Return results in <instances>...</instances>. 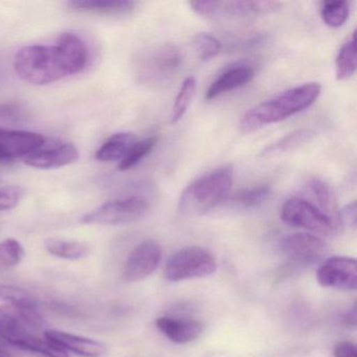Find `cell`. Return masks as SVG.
Segmentation results:
<instances>
[{
  "mask_svg": "<svg viewBox=\"0 0 357 357\" xmlns=\"http://www.w3.org/2000/svg\"><path fill=\"white\" fill-rule=\"evenodd\" d=\"M89 61L86 43L75 33L60 35L53 45L22 47L14 57L18 78L33 85H47L82 72Z\"/></svg>",
  "mask_w": 357,
  "mask_h": 357,
  "instance_id": "1",
  "label": "cell"
},
{
  "mask_svg": "<svg viewBox=\"0 0 357 357\" xmlns=\"http://www.w3.org/2000/svg\"><path fill=\"white\" fill-rule=\"evenodd\" d=\"M321 91L319 83H306L267 100L244 114L240 122V131L250 135L267 125L286 120L310 107L321 95Z\"/></svg>",
  "mask_w": 357,
  "mask_h": 357,
  "instance_id": "2",
  "label": "cell"
},
{
  "mask_svg": "<svg viewBox=\"0 0 357 357\" xmlns=\"http://www.w3.org/2000/svg\"><path fill=\"white\" fill-rule=\"evenodd\" d=\"M231 166H221L192 181L178 200L179 213L204 215L220 206L229 195L233 185Z\"/></svg>",
  "mask_w": 357,
  "mask_h": 357,
  "instance_id": "3",
  "label": "cell"
},
{
  "mask_svg": "<svg viewBox=\"0 0 357 357\" xmlns=\"http://www.w3.org/2000/svg\"><path fill=\"white\" fill-rule=\"evenodd\" d=\"M217 262L208 250L200 246H188L173 254L165 266V277L170 282L202 279L216 271Z\"/></svg>",
  "mask_w": 357,
  "mask_h": 357,
  "instance_id": "4",
  "label": "cell"
},
{
  "mask_svg": "<svg viewBox=\"0 0 357 357\" xmlns=\"http://www.w3.org/2000/svg\"><path fill=\"white\" fill-rule=\"evenodd\" d=\"M149 202L142 196L106 202L81 218L84 225H121L135 222L145 216Z\"/></svg>",
  "mask_w": 357,
  "mask_h": 357,
  "instance_id": "5",
  "label": "cell"
},
{
  "mask_svg": "<svg viewBox=\"0 0 357 357\" xmlns=\"http://www.w3.org/2000/svg\"><path fill=\"white\" fill-rule=\"evenodd\" d=\"M281 219L292 227L306 229L321 235H332L338 231L334 221L321 208L303 198L288 199L281 208Z\"/></svg>",
  "mask_w": 357,
  "mask_h": 357,
  "instance_id": "6",
  "label": "cell"
},
{
  "mask_svg": "<svg viewBox=\"0 0 357 357\" xmlns=\"http://www.w3.org/2000/svg\"><path fill=\"white\" fill-rule=\"evenodd\" d=\"M280 252L287 259L288 264L305 267L319 262L328 252V245L317 236L296 233L282 238Z\"/></svg>",
  "mask_w": 357,
  "mask_h": 357,
  "instance_id": "7",
  "label": "cell"
},
{
  "mask_svg": "<svg viewBox=\"0 0 357 357\" xmlns=\"http://www.w3.org/2000/svg\"><path fill=\"white\" fill-rule=\"evenodd\" d=\"M317 280L321 287L355 290L357 286L356 260L350 257H330L317 268Z\"/></svg>",
  "mask_w": 357,
  "mask_h": 357,
  "instance_id": "8",
  "label": "cell"
},
{
  "mask_svg": "<svg viewBox=\"0 0 357 357\" xmlns=\"http://www.w3.org/2000/svg\"><path fill=\"white\" fill-rule=\"evenodd\" d=\"M162 248L154 240L141 242L129 255L125 263L123 278L125 281L139 282L155 271L162 261Z\"/></svg>",
  "mask_w": 357,
  "mask_h": 357,
  "instance_id": "9",
  "label": "cell"
},
{
  "mask_svg": "<svg viewBox=\"0 0 357 357\" xmlns=\"http://www.w3.org/2000/svg\"><path fill=\"white\" fill-rule=\"evenodd\" d=\"M47 142V137L40 133L0 128V162L24 160Z\"/></svg>",
  "mask_w": 357,
  "mask_h": 357,
  "instance_id": "10",
  "label": "cell"
},
{
  "mask_svg": "<svg viewBox=\"0 0 357 357\" xmlns=\"http://www.w3.org/2000/svg\"><path fill=\"white\" fill-rule=\"evenodd\" d=\"M76 146L66 142L45 144L40 149L24 158L28 166L37 169H57L74 164L79 160Z\"/></svg>",
  "mask_w": 357,
  "mask_h": 357,
  "instance_id": "11",
  "label": "cell"
},
{
  "mask_svg": "<svg viewBox=\"0 0 357 357\" xmlns=\"http://www.w3.org/2000/svg\"><path fill=\"white\" fill-rule=\"evenodd\" d=\"M146 59V77L153 81L166 80L174 75L183 63L181 51L172 45L156 47Z\"/></svg>",
  "mask_w": 357,
  "mask_h": 357,
  "instance_id": "12",
  "label": "cell"
},
{
  "mask_svg": "<svg viewBox=\"0 0 357 357\" xmlns=\"http://www.w3.org/2000/svg\"><path fill=\"white\" fill-rule=\"evenodd\" d=\"M45 337L68 353H75L81 357H102L106 354L105 344L93 338L75 335L59 330H47Z\"/></svg>",
  "mask_w": 357,
  "mask_h": 357,
  "instance_id": "13",
  "label": "cell"
},
{
  "mask_svg": "<svg viewBox=\"0 0 357 357\" xmlns=\"http://www.w3.org/2000/svg\"><path fill=\"white\" fill-rule=\"evenodd\" d=\"M160 333L175 344H183L197 340L204 333V325L197 319L164 315L155 321Z\"/></svg>",
  "mask_w": 357,
  "mask_h": 357,
  "instance_id": "14",
  "label": "cell"
},
{
  "mask_svg": "<svg viewBox=\"0 0 357 357\" xmlns=\"http://www.w3.org/2000/svg\"><path fill=\"white\" fill-rule=\"evenodd\" d=\"M254 77L255 70L250 66H239L229 68L211 84L206 91V99L211 101L240 89L250 83Z\"/></svg>",
  "mask_w": 357,
  "mask_h": 357,
  "instance_id": "15",
  "label": "cell"
},
{
  "mask_svg": "<svg viewBox=\"0 0 357 357\" xmlns=\"http://www.w3.org/2000/svg\"><path fill=\"white\" fill-rule=\"evenodd\" d=\"M68 6L79 13L125 16L135 10V3L126 0H74L68 3Z\"/></svg>",
  "mask_w": 357,
  "mask_h": 357,
  "instance_id": "16",
  "label": "cell"
},
{
  "mask_svg": "<svg viewBox=\"0 0 357 357\" xmlns=\"http://www.w3.org/2000/svg\"><path fill=\"white\" fill-rule=\"evenodd\" d=\"M137 141V137L131 132H119L112 135L96 152L99 162H119L126 155L131 146Z\"/></svg>",
  "mask_w": 357,
  "mask_h": 357,
  "instance_id": "17",
  "label": "cell"
},
{
  "mask_svg": "<svg viewBox=\"0 0 357 357\" xmlns=\"http://www.w3.org/2000/svg\"><path fill=\"white\" fill-rule=\"evenodd\" d=\"M314 137V132L309 129H298L288 133L279 141L271 144L261 152L263 158H273L279 156L287 152L294 151L298 148L302 147L305 144L310 142Z\"/></svg>",
  "mask_w": 357,
  "mask_h": 357,
  "instance_id": "18",
  "label": "cell"
},
{
  "mask_svg": "<svg viewBox=\"0 0 357 357\" xmlns=\"http://www.w3.org/2000/svg\"><path fill=\"white\" fill-rule=\"evenodd\" d=\"M45 248L57 258L66 260H80L89 254L87 244L80 241L47 238L45 241Z\"/></svg>",
  "mask_w": 357,
  "mask_h": 357,
  "instance_id": "19",
  "label": "cell"
},
{
  "mask_svg": "<svg viewBox=\"0 0 357 357\" xmlns=\"http://www.w3.org/2000/svg\"><path fill=\"white\" fill-rule=\"evenodd\" d=\"M356 72V37L355 33L344 43L335 61V75L338 81H348Z\"/></svg>",
  "mask_w": 357,
  "mask_h": 357,
  "instance_id": "20",
  "label": "cell"
},
{
  "mask_svg": "<svg viewBox=\"0 0 357 357\" xmlns=\"http://www.w3.org/2000/svg\"><path fill=\"white\" fill-rule=\"evenodd\" d=\"M309 189H310L311 193H312L313 197L315 198L319 206H321V210L334 221L338 229L337 215L340 210H338L337 200H336L333 191L330 189L327 183L317 178L312 179L310 181ZM338 231H340V229H338Z\"/></svg>",
  "mask_w": 357,
  "mask_h": 357,
  "instance_id": "21",
  "label": "cell"
},
{
  "mask_svg": "<svg viewBox=\"0 0 357 357\" xmlns=\"http://www.w3.org/2000/svg\"><path fill=\"white\" fill-rule=\"evenodd\" d=\"M271 195V187L266 185H255L252 188H246L238 192L233 198H231V206L237 208H256L260 206L263 202H266Z\"/></svg>",
  "mask_w": 357,
  "mask_h": 357,
  "instance_id": "22",
  "label": "cell"
},
{
  "mask_svg": "<svg viewBox=\"0 0 357 357\" xmlns=\"http://www.w3.org/2000/svg\"><path fill=\"white\" fill-rule=\"evenodd\" d=\"M196 93V79L194 77H188L185 79L178 93L175 98L174 105L170 114L171 124H176L185 116L188 108L193 101Z\"/></svg>",
  "mask_w": 357,
  "mask_h": 357,
  "instance_id": "23",
  "label": "cell"
},
{
  "mask_svg": "<svg viewBox=\"0 0 357 357\" xmlns=\"http://www.w3.org/2000/svg\"><path fill=\"white\" fill-rule=\"evenodd\" d=\"M158 139L155 137H147V139H139L131 146L126 155L123 158L118 164L120 171H128L141 162L150 152L155 147Z\"/></svg>",
  "mask_w": 357,
  "mask_h": 357,
  "instance_id": "24",
  "label": "cell"
},
{
  "mask_svg": "<svg viewBox=\"0 0 357 357\" xmlns=\"http://www.w3.org/2000/svg\"><path fill=\"white\" fill-rule=\"evenodd\" d=\"M350 7L347 1H324L321 7L323 22L330 28H340L348 20Z\"/></svg>",
  "mask_w": 357,
  "mask_h": 357,
  "instance_id": "25",
  "label": "cell"
},
{
  "mask_svg": "<svg viewBox=\"0 0 357 357\" xmlns=\"http://www.w3.org/2000/svg\"><path fill=\"white\" fill-rule=\"evenodd\" d=\"M24 257V248L20 241L13 238L0 243V267L13 268L17 266Z\"/></svg>",
  "mask_w": 357,
  "mask_h": 357,
  "instance_id": "26",
  "label": "cell"
},
{
  "mask_svg": "<svg viewBox=\"0 0 357 357\" xmlns=\"http://www.w3.org/2000/svg\"><path fill=\"white\" fill-rule=\"evenodd\" d=\"M192 45L202 61H210L218 55L221 50L220 41L208 33H199L196 35Z\"/></svg>",
  "mask_w": 357,
  "mask_h": 357,
  "instance_id": "27",
  "label": "cell"
},
{
  "mask_svg": "<svg viewBox=\"0 0 357 357\" xmlns=\"http://www.w3.org/2000/svg\"><path fill=\"white\" fill-rule=\"evenodd\" d=\"M0 298L12 305L37 304L34 296L24 288L0 284Z\"/></svg>",
  "mask_w": 357,
  "mask_h": 357,
  "instance_id": "28",
  "label": "cell"
},
{
  "mask_svg": "<svg viewBox=\"0 0 357 357\" xmlns=\"http://www.w3.org/2000/svg\"><path fill=\"white\" fill-rule=\"evenodd\" d=\"M22 197V188L16 187V185L1 188L0 189V212L15 208Z\"/></svg>",
  "mask_w": 357,
  "mask_h": 357,
  "instance_id": "29",
  "label": "cell"
},
{
  "mask_svg": "<svg viewBox=\"0 0 357 357\" xmlns=\"http://www.w3.org/2000/svg\"><path fill=\"white\" fill-rule=\"evenodd\" d=\"M357 206L356 202H352L338 211L337 225L338 229H355L356 227Z\"/></svg>",
  "mask_w": 357,
  "mask_h": 357,
  "instance_id": "30",
  "label": "cell"
},
{
  "mask_svg": "<svg viewBox=\"0 0 357 357\" xmlns=\"http://www.w3.org/2000/svg\"><path fill=\"white\" fill-rule=\"evenodd\" d=\"M26 112L20 104L6 103L0 104V119L6 120H18L24 116Z\"/></svg>",
  "mask_w": 357,
  "mask_h": 357,
  "instance_id": "31",
  "label": "cell"
},
{
  "mask_svg": "<svg viewBox=\"0 0 357 357\" xmlns=\"http://www.w3.org/2000/svg\"><path fill=\"white\" fill-rule=\"evenodd\" d=\"M334 357H357L356 346L353 342L344 340L334 347Z\"/></svg>",
  "mask_w": 357,
  "mask_h": 357,
  "instance_id": "32",
  "label": "cell"
},
{
  "mask_svg": "<svg viewBox=\"0 0 357 357\" xmlns=\"http://www.w3.org/2000/svg\"><path fill=\"white\" fill-rule=\"evenodd\" d=\"M346 323L349 325H356V304L353 305L351 310H349L348 314L346 315Z\"/></svg>",
  "mask_w": 357,
  "mask_h": 357,
  "instance_id": "33",
  "label": "cell"
},
{
  "mask_svg": "<svg viewBox=\"0 0 357 357\" xmlns=\"http://www.w3.org/2000/svg\"><path fill=\"white\" fill-rule=\"evenodd\" d=\"M0 357H14L13 355L11 354V353L8 352L7 350H5V349L1 348L0 347Z\"/></svg>",
  "mask_w": 357,
  "mask_h": 357,
  "instance_id": "34",
  "label": "cell"
}]
</instances>
